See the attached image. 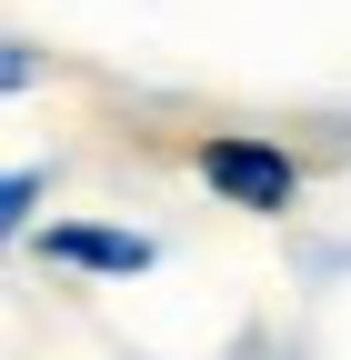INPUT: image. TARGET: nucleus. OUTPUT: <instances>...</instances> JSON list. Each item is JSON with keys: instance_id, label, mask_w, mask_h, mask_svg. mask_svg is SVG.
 I'll use <instances>...</instances> for the list:
<instances>
[{"instance_id": "obj_1", "label": "nucleus", "mask_w": 351, "mask_h": 360, "mask_svg": "<svg viewBox=\"0 0 351 360\" xmlns=\"http://www.w3.org/2000/svg\"><path fill=\"white\" fill-rule=\"evenodd\" d=\"M191 170H201V191L221 200V210H261V220H281L301 200V170L281 141H261V130H201L191 141Z\"/></svg>"}, {"instance_id": "obj_2", "label": "nucleus", "mask_w": 351, "mask_h": 360, "mask_svg": "<svg viewBox=\"0 0 351 360\" xmlns=\"http://www.w3.org/2000/svg\"><path fill=\"white\" fill-rule=\"evenodd\" d=\"M40 260L101 270V281H130V270H151V240L121 231V220H51V231H40Z\"/></svg>"}, {"instance_id": "obj_3", "label": "nucleus", "mask_w": 351, "mask_h": 360, "mask_svg": "<svg viewBox=\"0 0 351 360\" xmlns=\"http://www.w3.org/2000/svg\"><path fill=\"white\" fill-rule=\"evenodd\" d=\"M30 210H40V170H0V250L30 231Z\"/></svg>"}, {"instance_id": "obj_4", "label": "nucleus", "mask_w": 351, "mask_h": 360, "mask_svg": "<svg viewBox=\"0 0 351 360\" xmlns=\"http://www.w3.org/2000/svg\"><path fill=\"white\" fill-rule=\"evenodd\" d=\"M40 80V51H20V40H0V90H30Z\"/></svg>"}]
</instances>
